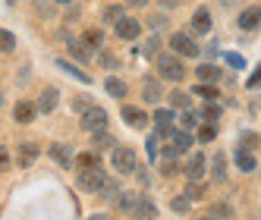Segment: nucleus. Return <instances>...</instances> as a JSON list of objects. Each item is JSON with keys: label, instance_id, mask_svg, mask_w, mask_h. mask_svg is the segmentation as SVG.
<instances>
[{"label": "nucleus", "instance_id": "obj_1", "mask_svg": "<svg viewBox=\"0 0 261 220\" xmlns=\"http://www.w3.org/2000/svg\"><path fill=\"white\" fill-rule=\"evenodd\" d=\"M158 63V72H161V79H170V82H182L186 79V66H182V57L176 53H161V57L154 60Z\"/></svg>", "mask_w": 261, "mask_h": 220}, {"label": "nucleus", "instance_id": "obj_2", "mask_svg": "<svg viewBox=\"0 0 261 220\" xmlns=\"http://www.w3.org/2000/svg\"><path fill=\"white\" fill-rule=\"evenodd\" d=\"M107 173H104V167H91V170H82L79 173V186L85 189V192H95V195H101L104 192V186H107Z\"/></svg>", "mask_w": 261, "mask_h": 220}, {"label": "nucleus", "instance_id": "obj_3", "mask_svg": "<svg viewBox=\"0 0 261 220\" xmlns=\"http://www.w3.org/2000/svg\"><path fill=\"white\" fill-rule=\"evenodd\" d=\"M114 167L117 173H133L139 167V157L133 148H114Z\"/></svg>", "mask_w": 261, "mask_h": 220}, {"label": "nucleus", "instance_id": "obj_4", "mask_svg": "<svg viewBox=\"0 0 261 220\" xmlns=\"http://www.w3.org/2000/svg\"><path fill=\"white\" fill-rule=\"evenodd\" d=\"M104 123H107V114H104V107H88L85 114H82V129H88V132H98V129H104Z\"/></svg>", "mask_w": 261, "mask_h": 220}, {"label": "nucleus", "instance_id": "obj_5", "mask_svg": "<svg viewBox=\"0 0 261 220\" xmlns=\"http://www.w3.org/2000/svg\"><path fill=\"white\" fill-rule=\"evenodd\" d=\"M170 47L179 53V57H198V44L189 38V35H182V32H176L170 38Z\"/></svg>", "mask_w": 261, "mask_h": 220}, {"label": "nucleus", "instance_id": "obj_6", "mask_svg": "<svg viewBox=\"0 0 261 220\" xmlns=\"http://www.w3.org/2000/svg\"><path fill=\"white\" fill-rule=\"evenodd\" d=\"M139 32H142V25L133 19V16H123V19L117 22V35H120L123 41H136V38H139Z\"/></svg>", "mask_w": 261, "mask_h": 220}, {"label": "nucleus", "instance_id": "obj_7", "mask_svg": "<svg viewBox=\"0 0 261 220\" xmlns=\"http://www.w3.org/2000/svg\"><path fill=\"white\" fill-rule=\"evenodd\" d=\"M204 170H208V160H204V154H192L189 163H186V176H189L192 182H198L204 176Z\"/></svg>", "mask_w": 261, "mask_h": 220}, {"label": "nucleus", "instance_id": "obj_8", "mask_svg": "<svg viewBox=\"0 0 261 220\" xmlns=\"http://www.w3.org/2000/svg\"><path fill=\"white\" fill-rule=\"evenodd\" d=\"M258 25H261V7H249V10H242V16H239V29L255 32Z\"/></svg>", "mask_w": 261, "mask_h": 220}, {"label": "nucleus", "instance_id": "obj_9", "mask_svg": "<svg viewBox=\"0 0 261 220\" xmlns=\"http://www.w3.org/2000/svg\"><path fill=\"white\" fill-rule=\"evenodd\" d=\"M123 120L133 126V129H145L148 126V114H142L139 107H123Z\"/></svg>", "mask_w": 261, "mask_h": 220}, {"label": "nucleus", "instance_id": "obj_10", "mask_svg": "<svg viewBox=\"0 0 261 220\" xmlns=\"http://www.w3.org/2000/svg\"><path fill=\"white\" fill-rule=\"evenodd\" d=\"M47 154H50L54 160H57L60 167H72V163H76V160H72V154H69V148H66L63 142H57V145H50V148H47Z\"/></svg>", "mask_w": 261, "mask_h": 220}, {"label": "nucleus", "instance_id": "obj_11", "mask_svg": "<svg viewBox=\"0 0 261 220\" xmlns=\"http://www.w3.org/2000/svg\"><path fill=\"white\" fill-rule=\"evenodd\" d=\"M60 104V91L57 88H44L41 91V98H38V110H44V114H50L54 107Z\"/></svg>", "mask_w": 261, "mask_h": 220}, {"label": "nucleus", "instance_id": "obj_12", "mask_svg": "<svg viewBox=\"0 0 261 220\" xmlns=\"http://www.w3.org/2000/svg\"><path fill=\"white\" fill-rule=\"evenodd\" d=\"M192 29H195L198 35H208V32H211V13H208V10H195V13H192Z\"/></svg>", "mask_w": 261, "mask_h": 220}, {"label": "nucleus", "instance_id": "obj_13", "mask_svg": "<svg viewBox=\"0 0 261 220\" xmlns=\"http://www.w3.org/2000/svg\"><path fill=\"white\" fill-rule=\"evenodd\" d=\"M91 167H101V151H85L76 157V170H91Z\"/></svg>", "mask_w": 261, "mask_h": 220}, {"label": "nucleus", "instance_id": "obj_14", "mask_svg": "<svg viewBox=\"0 0 261 220\" xmlns=\"http://www.w3.org/2000/svg\"><path fill=\"white\" fill-rule=\"evenodd\" d=\"M161 95H164V91H161V82H158V79H145L142 98H145L148 104H158V101H161Z\"/></svg>", "mask_w": 261, "mask_h": 220}, {"label": "nucleus", "instance_id": "obj_15", "mask_svg": "<svg viewBox=\"0 0 261 220\" xmlns=\"http://www.w3.org/2000/svg\"><path fill=\"white\" fill-rule=\"evenodd\" d=\"M170 145H173V148L182 154V151H189V148H192V135L186 132V129H173V135H170Z\"/></svg>", "mask_w": 261, "mask_h": 220}, {"label": "nucleus", "instance_id": "obj_16", "mask_svg": "<svg viewBox=\"0 0 261 220\" xmlns=\"http://www.w3.org/2000/svg\"><path fill=\"white\" fill-rule=\"evenodd\" d=\"M16 120H19V123H32L35 120V104L19 101V104H16Z\"/></svg>", "mask_w": 261, "mask_h": 220}, {"label": "nucleus", "instance_id": "obj_17", "mask_svg": "<svg viewBox=\"0 0 261 220\" xmlns=\"http://www.w3.org/2000/svg\"><path fill=\"white\" fill-rule=\"evenodd\" d=\"M198 79H201V82H217V79H220V69H217L214 63H201V66H198Z\"/></svg>", "mask_w": 261, "mask_h": 220}, {"label": "nucleus", "instance_id": "obj_18", "mask_svg": "<svg viewBox=\"0 0 261 220\" xmlns=\"http://www.w3.org/2000/svg\"><path fill=\"white\" fill-rule=\"evenodd\" d=\"M66 47H69V57H76V60H88L91 57V47L82 44V41H69Z\"/></svg>", "mask_w": 261, "mask_h": 220}, {"label": "nucleus", "instance_id": "obj_19", "mask_svg": "<svg viewBox=\"0 0 261 220\" xmlns=\"http://www.w3.org/2000/svg\"><path fill=\"white\" fill-rule=\"evenodd\" d=\"M104 88H107V95H114V98H123V95H126V82L117 79V76H110V79L104 82Z\"/></svg>", "mask_w": 261, "mask_h": 220}, {"label": "nucleus", "instance_id": "obj_20", "mask_svg": "<svg viewBox=\"0 0 261 220\" xmlns=\"http://www.w3.org/2000/svg\"><path fill=\"white\" fill-rule=\"evenodd\" d=\"M35 157H38V148H35V145H22L19 148V167H32Z\"/></svg>", "mask_w": 261, "mask_h": 220}, {"label": "nucleus", "instance_id": "obj_21", "mask_svg": "<svg viewBox=\"0 0 261 220\" xmlns=\"http://www.w3.org/2000/svg\"><path fill=\"white\" fill-rule=\"evenodd\" d=\"M117 205H120L123 211H133V214H136V208H139V198H136L133 192H123V195L117 198Z\"/></svg>", "mask_w": 261, "mask_h": 220}, {"label": "nucleus", "instance_id": "obj_22", "mask_svg": "<svg viewBox=\"0 0 261 220\" xmlns=\"http://www.w3.org/2000/svg\"><path fill=\"white\" fill-rule=\"evenodd\" d=\"M214 167H211V173H214V179H223V176H227V157H223V154H214Z\"/></svg>", "mask_w": 261, "mask_h": 220}, {"label": "nucleus", "instance_id": "obj_23", "mask_svg": "<svg viewBox=\"0 0 261 220\" xmlns=\"http://www.w3.org/2000/svg\"><path fill=\"white\" fill-rule=\"evenodd\" d=\"M154 123L161 129H173V110H158L154 114Z\"/></svg>", "mask_w": 261, "mask_h": 220}, {"label": "nucleus", "instance_id": "obj_24", "mask_svg": "<svg viewBox=\"0 0 261 220\" xmlns=\"http://www.w3.org/2000/svg\"><path fill=\"white\" fill-rule=\"evenodd\" d=\"M236 163H239V170H246V173L255 170V157H252L249 151H239V154H236Z\"/></svg>", "mask_w": 261, "mask_h": 220}, {"label": "nucleus", "instance_id": "obj_25", "mask_svg": "<svg viewBox=\"0 0 261 220\" xmlns=\"http://www.w3.org/2000/svg\"><path fill=\"white\" fill-rule=\"evenodd\" d=\"M170 104H173V107H179V110H186V107L192 104V98L186 95V91H170Z\"/></svg>", "mask_w": 261, "mask_h": 220}, {"label": "nucleus", "instance_id": "obj_26", "mask_svg": "<svg viewBox=\"0 0 261 220\" xmlns=\"http://www.w3.org/2000/svg\"><path fill=\"white\" fill-rule=\"evenodd\" d=\"M195 91H198V95H201L204 101H217V88H214V82H201Z\"/></svg>", "mask_w": 261, "mask_h": 220}, {"label": "nucleus", "instance_id": "obj_27", "mask_svg": "<svg viewBox=\"0 0 261 220\" xmlns=\"http://www.w3.org/2000/svg\"><path fill=\"white\" fill-rule=\"evenodd\" d=\"M57 66H63V69L69 72V76H72V79H79V82H91V79L85 76L82 69H76V66H72V63H66V60H57Z\"/></svg>", "mask_w": 261, "mask_h": 220}, {"label": "nucleus", "instance_id": "obj_28", "mask_svg": "<svg viewBox=\"0 0 261 220\" xmlns=\"http://www.w3.org/2000/svg\"><path fill=\"white\" fill-rule=\"evenodd\" d=\"M136 214H139V217H154V214H158V208H154L148 198H139V208H136Z\"/></svg>", "mask_w": 261, "mask_h": 220}, {"label": "nucleus", "instance_id": "obj_29", "mask_svg": "<svg viewBox=\"0 0 261 220\" xmlns=\"http://www.w3.org/2000/svg\"><path fill=\"white\" fill-rule=\"evenodd\" d=\"M104 148H114V139L107 132H95V151H104Z\"/></svg>", "mask_w": 261, "mask_h": 220}, {"label": "nucleus", "instance_id": "obj_30", "mask_svg": "<svg viewBox=\"0 0 261 220\" xmlns=\"http://www.w3.org/2000/svg\"><path fill=\"white\" fill-rule=\"evenodd\" d=\"M82 41H85L88 47H98V44L104 41V35H101L98 29H88V32H85V38H82Z\"/></svg>", "mask_w": 261, "mask_h": 220}, {"label": "nucleus", "instance_id": "obj_31", "mask_svg": "<svg viewBox=\"0 0 261 220\" xmlns=\"http://www.w3.org/2000/svg\"><path fill=\"white\" fill-rule=\"evenodd\" d=\"M195 126H198V117H195V114H182V117H179V129H186V132H192Z\"/></svg>", "mask_w": 261, "mask_h": 220}, {"label": "nucleus", "instance_id": "obj_32", "mask_svg": "<svg viewBox=\"0 0 261 220\" xmlns=\"http://www.w3.org/2000/svg\"><path fill=\"white\" fill-rule=\"evenodd\" d=\"M201 195H204V186H201V182H189V189H186V198L195 201V198H201Z\"/></svg>", "mask_w": 261, "mask_h": 220}, {"label": "nucleus", "instance_id": "obj_33", "mask_svg": "<svg viewBox=\"0 0 261 220\" xmlns=\"http://www.w3.org/2000/svg\"><path fill=\"white\" fill-rule=\"evenodd\" d=\"M123 19V10L120 7H107L104 10V22H120Z\"/></svg>", "mask_w": 261, "mask_h": 220}, {"label": "nucleus", "instance_id": "obj_34", "mask_svg": "<svg viewBox=\"0 0 261 220\" xmlns=\"http://www.w3.org/2000/svg\"><path fill=\"white\" fill-rule=\"evenodd\" d=\"M214 126H201V129H198V142H214Z\"/></svg>", "mask_w": 261, "mask_h": 220}, {"label": "nucleus", "instance_id": "obj_35", "mask_svg": "<svg viewBox=\"0 0 261 220\" xmlns=\"http://www.w3.org/2000/svg\"><path fill=\"white\" fill-rule=\"evenodd\" d=\"M88 107H95V104H91L88 98H76V101H72V110H76V114H85Z\"/></svg>", "mask_w": 261, "mask_h": 220}, {"label": "nucleus", "instance_id": "obj_36", "mask_svg": "<svg viewBox=\"0 0 261 220\" xmlns=\"http://www.w3.org/2000/svg\"><path fill=\"white\" fill-rule=\"evenodd\" d=\"M217 117H220V107H217V104H208V107H204V120H211V123H214Z\"/></svg>", "mask_w": 261, "mask_h": 220}, {"label": "nucleus", "instance_id": "obj_37", "mask_svg": "<svg viewBox=\"0 0 261 220\" xmlns=\"http://www.w3.org/2000/svg\"><path fill=\"white\" fill-rule=\"evenodd\" d=\"M255 145H258L255 132H242V148H255Z\"/></svg>", "mask_w": 261, "mask_h": 220}, {"label": "nucleus", "instance_id": "obj_38", "mask_svg": "<svg viewBox=\"0 0 261 220\" xmlns=\"http://www.w3.org/2000/svg\"><path fill=\"white\" fill-rule=\"evenodd\" d=\"M0 41H4V50H13V47H16V38H13V32H4V35H0Z\"/></svg>", "mask_w": 261, "mask_h": 220}, {"label": "nucleus", "instance_id": "obj_39", "mask_svg": "<svg viewBox=\"0 0 261 220\" xmlns=\"http://www.w3.org/2000/svg\"><path fill=\"white\" fill-rule=\"evenodd\" d=\"M173 208L176 211H186V208H189V198H173Z\"/></svg>", "mask_w": 261, "mask_h": 220}, {"label": "nucleus", "instance_id": "obj_40", "mask_svg": "<svg viewBox=\"0 0 261 220\" xmlns=\"http://www.w3.org/2000/svg\"><path fill=\"white\" fill-rule=\"evenodd\" d=\"M258 85H261V66H258V69H255V76H252V79H249V88H258Z\"/></svg>", "mask_w": 261, "mask_h": 220}, {"label": "nucleus", "instance_id": "obj_41", "mask_svg": "<svg viewBox=\"0 0 261 220\" xmlns=\"http://www.w3.org/2000/svg\"><path fill=\"white\" fill-rule=\"evenodd\" d=\"M101 60H104L107 69H114V66H117V57H110V53H101Z\"/></svg>", "mask_w": 261, "mask_h": 220}, {"label": "nucleus", "instance_id": "obj_42", "mask_svg": "<svg viewBox=\"0 0 261 220\" xmlns=\"http://www.w3.org/2000/svg\"><path fill=\"white\" fill-rule=\"evenodd\" d=\"M129 7H142V4H148V0H126Z\"/></svg>", "mask_w": 261, "mask_h": 220}, {"label": "nucleus", "instance_id": "obj_43", "mask_svg": "<svg viewBox=\"0 0 261 220\" xmlns=\"http://www.w3.org/2000/svg\"><path fill=\"white\" fill-rule=\"evenodd\" d=\"M161 4H164V7H176V4H179V0H161Z\"/></svg>", "mask_w": 261, "mask_h": 220}, {"label": "nucleus", "instance_id": "obj_44", "mask_svg": "<svg viewBox=\"0 0 261 220\" xmlns=\"http://www.w3.org/2000/svg\"><path fill=\"white\" fill-rule=\"evenodd\" d=\"M91 220H104V214H98V217H91Z\"/></svg>", "mask_w": 261, "mask_h": 220}, {"label": "nucleus", "instance_id": "obj_45", "mask_svg": "<svg viewBox=\"0 0 261 220\" xmlns=\"http://www.w3.org/2000/svg\"><path fill=\"white\" fill-rule=\"evenodd\" d=\"M57 4H72V0H57Z\"/></svg>", "mask_w": 261, "mask_h": 220}, {"label": "nucleus", "instance_id": "obj_46", "mask_svg": "<svg viewBox=\"0 0 261 220\" xmlns=\"http://www.w3.org/2000/svg\"><path fill=\"white\" fill-rule=\"evenodd\" d=\"M201 220H217V217H201Z\"/></svg>", "mask_w": 261, "mask_h": 220}]
</instances>
